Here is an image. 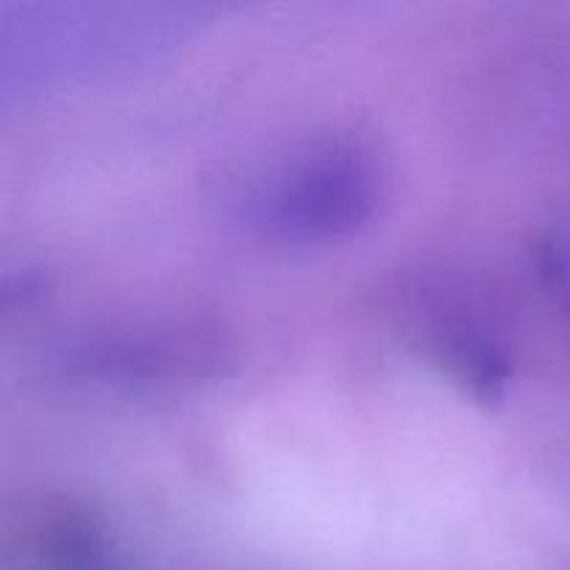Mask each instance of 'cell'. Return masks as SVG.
Instances as JSON below:
<instances>
[{
	"label": "cell",
	"instance_id": "6da1fadb",
	"mask_svg": "<svg viewBox=\"0 0 570 570\" xmlns=\"http://www.w3.org/2000/svg\"><path fill=\"white\" fill-rule=\"evenodd\" d=\"M387 195L376 150L348 134L317 137L271 161L245 195V217L284 245H332L360 234Z\"/></svg>",
	"mask_w": 570,
	"mask_h": 570
},
{
	"label": "cell",
	"instance_id": "7a4b0ae2",
	"mask_svg": "<svg viewBox=\"0 0 570 570\" xmlns=\"http://www.w3.org/2000/svg\"><path fill=\"white\" fill-rule=\"evenodd\" d=\"M417 337L454 382L479 401L504 395L512 379V360L504 334L493 317L468 295H434L417 315Z\"/></svg>",
	"mask_w": 570,
	"mask_h": 570
},
{
	"label": "cell",
	"instance_id": "3957f363",
	"mask_svg": "<svg viewBox=\"0 0 570 570\" xmlns=\"http://www.w3.org/2000/svg\"><path fill=\"white\" fill-rule=\"evenodd\" d=\"M540 262H543V273L549 276L551 289L560 295L566 309H570V217L546 234L543 245H540Z\"/></svg>",
	"mask_w": 570,
	"mask_h": 570
}]
</instances>
